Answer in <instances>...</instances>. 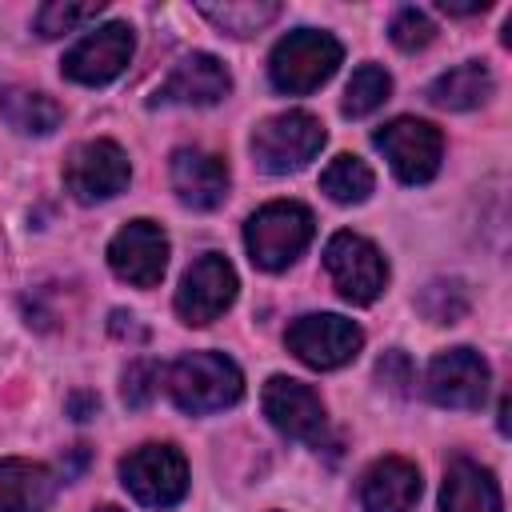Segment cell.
Instances as JSON below:
<instances>
[{"label":"cell","mask_w":512,"mask_h":512,"mask_svg":"<svg viewBox=\"0 0 512 512\" xmlns=\"http://www.w3.org/2000/svg\"><path fill=\"white\" fill-rule=\"evenodd\" d=\"M168 396L180 412L208 416L244 396V372L224 352H188L168 368Z\"/></svg>","instance_id":"obj_1"},{"label":"cell","mask_w":512,"mask_h":512,"mask_svg":"<svg viewBox=\"0 0 512 512\" xmlns=\"http://www.w3.org/2000/svg\"><path fill=\"white\" fill-rule=\"evenodd\" d=\"M344 48L332 32L320 28H296L288 36L276 40L272 56H268V76L280 92L288 96H308L316 92L324 80H332V72L340 68Z\"/></svg>","instance_id":"obj_2"},{"label":"cell","mask_w":512,"mask_h":512,"mask_svg":"<svg viewBox=\"0 0 512 512\" xmlns=\"http://www.w3.org/2000/svg\"><path fill=\"white\" fill-rule=\"evenodd\" d=\"M316 220L304 204L296 200H272L264 208H256L244 224V244L256 268L264 272H280L288 268L308 244H312Z\"/></svg>","instance_id":"obj_3"},{"label":"cell","mask_w":512,"mask_h":512,"mask_svg":"<svg viewBox=\"0 0 512 512\" xmlns=\"http://www.w3.org/2000/svg\"><path fill=\"white\" fill-rule=\"evenodd\" d=\"M324 124L312 116V112H280V116H268L264 124H256L252 132V160L256 168L272 172V176H284V172H300L308 160L320 156L324 148Z\"/></svg>","instance_id":"obj_4"},{"label":"cell","mask_w":512,"mask_h":512,"mask_svg":"<svg viewBox=\"0 0 512 512\" xmlns=\"http://www.w3.org/2000/svg\"><path fill=\"white\" fill-rule=\"evenodd\" d=\"M120 480L144 508H172L188 492V460L172 444H140L120 460Z\"/></svg>","instance_id":"obj_5"},{"label":"cell","mask_w":512,"mask_h":512,"mask_svg":"<svg viewBox=\"0 0 512 512\" xmlns=\"http://www.w3.org/2000/svg\"><path fill=\"white\" fill-rule=\"evenodd\" d=\"M284 344L300 364H308L316 372H332V368H344L348 360H356V352L364 348V332L348 316L308 312L288 324Z\"/></svg>","instance_id":"obj_6"},{"label":"cell","mask_w":512,"mask_h":512,"mask_svg":"<svg viewBox=\"0 0 512 512\" xmlns=\"http://www.w3.org/2000/svg\"><path fill=\"white\" fill-rule=\"evenodd\" d=\"M372 144L384 152V160L392 164V172L404 184H428L440 172L444 160V136L436 124L416 120V116H396L392 124L376 128Z\"/></svg>","instance_id":"obj_7"},{"label":"cell","mask_w":512,"mask_h":512,"mask_svg":"<svg viewBox=\"0 0 512 512\" xmlns=\"http://www.w3.org/2000/svg\"><path fill=\"white\" fill-rule=\"evenodd\" d=\"M128 180H132V164L116 140H84L64 160V188L80 204L120 196L128 188Z\"/></svg>","instance_id":"obj_8"},{"label":"cell","mask_w":512,"mask_h":512,"mask_svg":"<svg viewBox=\"0 0 512 512\" xmlns=\"http://www.w3.org/2000/svg\"><path fill=\"white\" fill-rule=\"evenodd\" d=\"M324 268L336 284V292L352 304H372L388 284V264L372 240L360 232H336L324 244Z\"/></svg>","instance_id":"obj_9"},{"label":"cell","mask_w":512,"mask_h":512,"mask_svg":"<svg viewBox=\"0 0 512 512\" xmlns=\"http://www.w3.org/2000/svg\"><path fill=\"white\" fill-rule=\"evenodd\" d=\"M236 288H240L236 268H232L220 252H204V256L184 272V280H180V288H176V316H180L184 324H192V328L212 324L216 316H224V312L232 308Z\"/></svg>","instance_id":"obj_10"},{"label":"cell","mask_w":512,"mask_h":512,"mask_svg":"<svg viewBox=\"0 0 512 512\" xmlns=\"http://www.w3.org/2000/svg\"><path fill=\"white\" fill-rule=\"evenodd\" d=\"M132 48H136V36H132V24L124 20H108L100 28H92L84 40H76L64 56V76L76 80V84H108L116 80L128 60H132Z\"/></svg>","instance_id":"obj_11"},{"label":"cell","mask_w":512,"mask_h":512,"mask_svg":"<svg viewBox=\"0 0 512 512\" xmlns=\"http://www.w3.org/2000/svg\"><path fill=\"white\" fill-rule=\"evenodd\" d=\"M488 384H492L488 360L480 352H472V348H448V352H440L428 364V380H424L432 404L456 408V412L480 408L484 396H488Z\"/></svg>","instance_id":"obj_12"},{"label":"cell","mask_w":512,"mask_h":512,"mask_svg":"<svg viewBox=\"0 0 512 512\" xmlns=\"http://www.w3.org/2000/svg\"><path fill=\"white\" fill-rule=\"evenodd\" d=\"M108 264L132 288H156L168 268V236L156 220H128L108 240Z\"/></svg>","instance_id":"obj_13"},{"label":"cell","mask_w":512,"mask_h":512,"mask_svg":"<svg viewBox=\"0 0 512 512\" xmlns=\"http://www.w3.org/2000/svg\"><path fill=\"white\" fill-rule=\"evenodd\" d=\"M264 416L276 432L292 436V440H304V444H320L324 440V428H328V416H324V400L304 384V380H292V376H272L264 384Z\"/></svg>","instance_id":"obj_14"},{"label":"cell","mask_w":512,"mask_h":512,"mask_svg":"<svg viewBox=\"0 0 512 512\" xmlns=\"http://www.w3.org/2000/svg\"><path fill=\"white\" fill-rule=\"evenodd\" d=\"M168 176H172V192H176V200L184 208L212 212L228 196V164L216 152L176 148L172 152V164H168Z\"/></svg>","instance_id":"obj_15"},{"label":"cell","mask_w":512,"mask_h":512,"mask_svg":"<svg viewBox=\"0 0 512 512\" xmlns=\"http://www.w3.org/2000/svg\"><path fill=\"white\" fill-rule=\"evenodd\" d=\"M228 92H232V72L224 68V60H216L212 52H192L168 72V80L156 88L152 104H196V108H204V104L224 100Z\"/></svg>","instance_id":"obj_16"},{"label":"cell","mask_w":512,"mask_h":512,"mask_svg":"<svg viewBox=\"0 0 512 512\" xmlns=\"http://www.w3.org/2000/svg\"><path fill=\"white\" fill-rule=\"evenodd\" d=\"M420 500V468L404 456H380L360 476V504L368 512H412Z\"/></svg>","instance_id":"obj_17"},{"label":"cell","mask_w":512,"mask_h":512,"mask_svg":"<svg viewBox=\"0 0 512 512\" xmlns=\"http://www.w3.org/2000/svg\"><path fill=\"white\" fill-rule=\"evenodd\" d=\"M56 472L32 460H0V512H48L56 500Z\"/></svg>","instance_id":"obj_18"},{"label":"cell","mask_w":512,"mask_h":512,"mask_svg":"<svg viewBox=\"0 0 512 512\" xmlns=\"http://www.w3.org/2000/svg\"><path fill=\"white\" fill-rule=\"evenodd\" d=\"M440 512H504L496 476L476 460H452L440 488Z\"/></svg>","instance_id":"obj_19"},{"label":"cell","mask_w":512,"mask_h":512,"mask_svg":"<svg viewBox=\"0 0 512 512\" xmlns=\"http://www.w3.org/2000/svg\"><path fill=\"white\" fill-rule=\"evenodd\" d=\"M488 96H492V72H488L480 60H464V64L440 72V76L428 84V100H432L436 108H448V112L480 108Z\"/></svg>","instance_id":"obj_20"},{"label":"cell","mask_w":512,"mask_h":512,"mask_svg":"<svg viewBox=\"0 0 512 512\" xmlns=\"http://www.w3.org/2000/svg\"><path fill=\"white\" fill-rule=\"evenodd\" d=\"M0 116L8 120V128L24 132V136H48L52 128H60V104L36 88H20L8 84L0 88Z\"/></svg>","instance_id":"obj_21"},{"label":"cell","mask_w":512,"mask_h":512,"mask_svg":"<svg viewBox=\"0 0 512 512\" xmlns=\"http://www.w3.org/2000/svg\"><path fill=\"white\" fill-rule=\"evenodd\" d=\"M320 188L328 192V200H336V204H364L368 196H372V188H376V176H372V168L360 160V156H336L324 172H320Z\"/></svg>","instance_id":"obj_22"},{"label":"cell","mask_w":512,"mask_h":512,"mask_svg":"<svg viewBox=\"0 0 512 512\" xmlns=\"http://www.w3.org/2000/svg\"><path fill=\"white\" fill-rule=\"evenodd\" d=\"M196 8L220 32H232V36H252L280 16V4L272 0H232V4H196Z\"/></svg>","instance_id":"obj_23"},{"label":"cell","mask_w":512,"mask_h":512,"mask_svg":"<svg viewBox=\"0 0 512 512\" xmlns=\"http://www.w3.org/2000/svg\"><path fill=\"white\" fill-rule=\"evenodd\" d=\"M388 92H392V76L380 68V64H360L356 72H352V80H348V88H344V116H352V120H360V116H368V112H376L384 100H388Z\"/></svg>","instance_id":"obj_24"},{"label":"cell","mask_w":512,"mask_h":512,"mask_svg":"<svg viewBox=\"0 0 512 512\" xmlns=\"http://www.w3.org/2000/svg\"><path fill=\"white\" fill-rule=\"evenodd\" d=\"M100 8L104 4H60V0H52V4H40V12H36V32L44 36V40H56V36H64V32H76L84 20H96L100 16Z\"/></svg>","instance_id":"obj_25"},{"label":"cell","mask_w":512,"mask_h":512,"mask_svg":"<svg viewBox=\"0 0 512 512\" xmlns=\"http://www.w3.org/2000/svg\"><path fill=\"white\" fill-rule=\"evenodd\" d=\"M388 36H392V44H396V48L416 52V48L432 44L436 24H432V20H428V12H420V8H400V12L392 16V24H388Z\"/></svg>","instance_id":"obj_26"},{"label":"cell","mask_w":512,"mask_h":512,"mask_svg":"<svg viewBox=\"0 0 512 512\" xmlns=\"http://www.w3.org/2000/svg\"><path fill=\"white\" fill-rule=\"evenodd\" d=\"M156 380H160V368L152 360L128 364V372H124V404L128 408H144L152 400V392H156Z\"/></svg>","instance_id":"obj_27"},{"label":"cell","mask_w":512,"mask_h":512,"mask_svg":"<svg viewBox=\"0 0 512 512\" xmlns=\"http://www.w3.org/2000/svg\"><path fill=\"white\" fill-rule=\"evenodd\" d=\"M376 376H380L392 392H404V388L412 384V364H408V356H404L400 348H392V352H384V356H380Z\"/></svg>","instance_id":"obj_28"},{"label":"cell","mask_w":512,"mask_h":512,"mask_svg":"<svg viewBox=\"0 0 512 512\" xmlns=\"http://www.w3.org/2000/svg\"><path fill=\"white\" fill-rule=\"evenodd\" d=\"M440 8H444V12H452V16H472V12H484V8H488V0H476V4H448V0H440Z\"/></svg>","instance_id":"obj_29"},{"label":"cell","mask_w":512,"mask_h":512,"mask_svg":"<svg viewBox=\"0 0 512 512\" xmlns=\"http://www.w3.org/2000/svg\"><path fill=\"white\" fill-rule=\"evenodd\" d=\"M96 512H120V508H112V504H104V508H96Z\"/></svg>","instance_id":"obj_30"}]
</instances>
